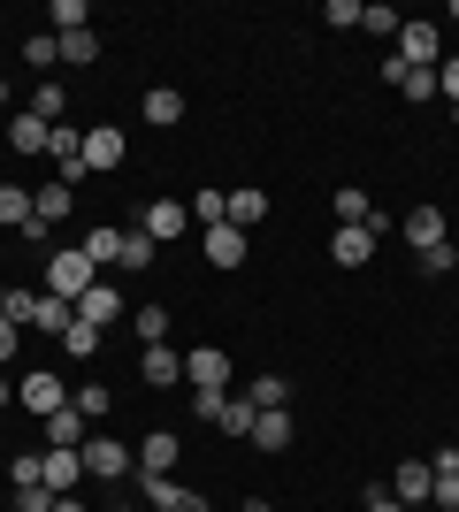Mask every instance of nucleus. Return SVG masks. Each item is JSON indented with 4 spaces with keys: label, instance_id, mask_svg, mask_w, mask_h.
Masks as SVG:
<instances>
[{
    "label": "nucleus",
    "instance_id": "35",
    "mask_svg": "<svg viewBox=\"0 0 459 512\" xmlns=\"http://www.w3.org/2000/svg\"><path fill=\"white\" fill-rule=\"evenodd\" d=\"M222 436H253V406H245V398H222Z\"/></svg>",
    "mask_w": 459,
    "mask_h": 512
},
{
    "label": "nucleus",
    "instance_id": "5",
    "mask_svg": "<svg viewBox=\"0 0 459 512\" xmlns=\"http://www.w3.org/2000/svg\"><path fill=\"white\" fill-rule=\"evenodd\" d=\"M16 406H31V413L46 421V413H62V406H69V383L39 367V375H23V383H16Z\"/></svg>",
    "mask_w": 459,
    "mask_h": 512
},
{
    "label": "nucleus",
    "instance_id": "30",
    "mask_svg": "<svg viewBox=\"0 0 459 512\" xmlns=\"http://www.w3.org/2000/svg\"><path fill=\"white\" fill-rule=\"evenodd\" d=\"M0 222H8V230L31 222V192H23V184H0Z\"/></svg>",
    "mask_w": 459,
    "mask_h": 512
},
{
    "label": "nucleus",
    "instance_id": "13",
    "mask_svg": "<svg viewBox=\"0 0 459 512\" xmlns=\"http://www.w3.org/2000/svg\"><path fill=\"white\" fill-rule=\"evenodd\" d=\"M406 245H414V253H429V245H452L444 214H437V207H414V214H406Z\"/></svg>",
    "mask_w": 459,
    "mask_h": 512
},
{
    "label": "nucleus",
    "instance_id": "26",
    "mask_svg": "<svg viewBox=\"0 0 459 512\" xmlns=\"http://www.w3.org/2000/svg\"><path fill=\"white\" fill-rule=\"evenodd\" d=\"M131 329H138V344H169V306H138Z\"/></svg>",
    "mask_w": 459,
    "mask_h": 512
},
{
    "label": "nucleus",
    "instance_id": "8",
    "mask_svg": "<svg viewBox=\"0 0 459 512\" xmlns=\"http://www.w3.org/2000/svg\"><path fill=\"white\" fill-rule=\"evenodd\" d=\"M123 153H131V146H123V130H115V123L85 130V169H92V176H108V169H123Z\"/></svg>",
    "mask_w": 459,
    "mask_h": 512
},
{
    "label": "nucleus",
    "instance_id": "40",
    "mask_svg": "<svg viewBox=\"0 0 459 512\" xmlns=\"http://www.w3.org/2000/svg\"><path fill=\"white\" fill-rule=\"evenodd\" d=\"M459 268V245H429V253H421V276H452Z\"/></svg>",
    "mask_w": 459,
    "mask_h": 512
},
{
    "label": "nucleus",
    "instance_id": "31",
    "mask_svg": "<svg viewBox=\"0 0 459 512\" xmlns=\"http://www.w3.org/2000/svg\"><path fill=\"white\" fill-rule=\"evenodd\" d=\"M16 490H46V451H16Z\"/></svg>",
    "mask_w": 459,
    "mask_h": 512
},
{
    "label": "nucleus",
    "instance_id": "47",
    "mask_svg": "<svg viewBox=\"0 0 459 512\" xmlns=\"http://www.w3.org/2000/svg\"><path fill=\"white\" fill-rule=\"evenodd\" d=\"M16 512H54V490H16Z\"/></svg>",
    "mask_w": 459,
    "mask_h": 512
},
{
    "label": "nucleus",
    "instance_id": "42",
    "mask_svg": "<svg viewBox=\"0 0 459 512\" xmlns=\"http://www.w3.org/2000/svg\"><path fill=\"white\" fill-rule=\"evenodd\" d=\"M398 23H406L398 8H360V31H391V39H398Z\"/></svg>",
    "mask_w": 459,
    "mask_h": 512
},
{
    "label": "nucleus",
    "instance_id": "43",
    "mask_svg": "<svg viewBox=\"0 0 459 512\" xmlns=\"http://www.w3.org/2000/svg\"><path fill=\"white\" fill-rule=\"evenodd\" d=\"M437 92L459 107V54H444V62H437Z\"/></svg>",
    "mask_w": 459,
    "mask_h": 512
},
{
    "label": "nucleus",
    "instance_id": "6",
    "mask_svg": "<svg viewBox=\"0 0 459 512\" xmlns=\"http://www.w3.org/2000/svg\"><path fill=\"white\" fill-rule=\"evenodd\" d=\"M138 230H146L153 245H176V237L192 230V207H176V199H153V207L138 214Z\"/></svg>",
    "mask_w": 459,
    "mask_h": 512
},
{
    "label": "nucleus",
    "instance_id": "16",
    "mask_svg": "<svg viewBox=\"0 0 459 512\" xmlns=\"http://www.w3.org/2000/svg\"><path fill=\"white\" fill-rule=\"evenodd\" d=\"M146 123L153 130H176V123H184V92H176V85H153L146 92Z\"/></svg>",
    "mask_w": 459,
    "mask_h": 512
},
{
    "label": "nucleus",
    "instance_id": "36",
    "mask_svg": "<svg viewBox=\"0 0 459 512\" xmlns=\"http://www.w3.org/2000/svg\"><path fill=\"white\" fill-rule=\"evenodd\" d=\"M398 92H406V100H437V69H406V77H398Z\"/></svg>",
    "mask_w": 459,
    "mask_h": 512
},
{
    "label": "nucleus",
    "instance_id": "20",
    "mask_svg": "<svg viewBox=\"0 0 459 512\" xmlns=\"http://www.w3.org/2000/svg\"><path fill=\"white\" fill-rule=\"evenodd\" d=\"M207 260H215V268H245V230H230V222L207 230Z\"/></svg>",
    "mask_w": 459,
    "mask_h": 512
},
{
    "label": "nucleus",
    "instance_id": "27",
    "mask_svg": "<svg viewBox=\"0 0 459 512\" xmlns=\"http://www.w3.org/2000/svg\"><path fill=\"white\" fill-rule=\"evenodd\" d=\"M153 260H161V245H153L146 230H123V260H115V268H153Z\"/></svg>",
    "mask_w": 459,
    "mask_h": 512
},
{
    "label": "nucleus",
    "instance_id": "2",
    "mask_svg": "<svg viewBox=\"0 0 459 512\" xmlns=\"http://www.w3.org/2000/svg\"><path fill=\"white\" fill-rule=\"evenodd\" d=\"M77 459H85L92 482H123V474L138 467V451H131V444H115V436H85V444H77Z\"/></svg>",
    "mask_w": 459,
    "mask_h": 512
},
{
    "label": "nucleus",
    "instance_id": "11",
    "mask_svg": "<svg viewBox=\"0 0 459 512\" xmlns=\"http://www.w3.org/2000/svg\"><path fill=\"white\" fill-rule=\"evenodd\" d=\"M92 436V421L77 406H62V413H46V451H77Z\"/></svg>",
    "mask_w": 459,
    "mask_h": 512
},
{
    "label": "nucleus",
    "instance_id": "10",
    "mask_svg": "<svg viewBox=\"0 0 459 512\" xmlns=\"http://www.w3.org/2000/svg\"><path fill=\"white\" fill-rule=\"evenodd\" d=\"M138 375H146L153 390H176V383H184V352H176V344H146Z\"/></svg>",
    "mask_w": 459,
    "mask_h": 512
},
{
    "label": "nucleus",
    "instance_id": "15",
    "mask_svg": "<svg viewBox=\"0 0 459 512\" xmlns=\"http://www.w3.org/2000/svg\"><path fill=\"white\" fill-rule=\"evenodd\" d=\"M253 222H268V192L261 184H238L230 192V230H253Z\"/></svg>",
    "mask_w": 459,
    "mask_h": 512
},
{
    "label": "nucleus",
    "instance_id": "32",
    "mask_svg": "<svg viewBox=\"0 0 459 512\" xmlns=\"http://www.w3.org/2000/svg\"><path fill=\"white\" fill-rule=\"evenodd\" d=\"M329 207H337V222H368V214H375V199L360 192V184H345V192L329 199Z\"/></svg>",
    "mask_w": 459,
    "mask_h": 512
},
{
    "label": "nucleus",
    "instance_id": "23",
    "mask_svg": "<svg viewBox=\"0 0 459 512\" xmlns=\"http://www.w3.org/2000/svg\"><path fill=\"white\" fill-rule=\"evenodd\" d=\"M8 153H46V123L39 115H16V123H8Z\"/></svg>",
    "mask_w": 459,
    "mask_h": 512
},
{
    "label": "nucleus",
    "instance_id": "33",
    "mask_svg": "<svg viewBox=\"0 0 459 512\" xmlns=\"http://www.w3.org/2000/svg\"><path fill=\"white\" fill-rule=\"evenodd\" d=\"M69 406L85 413V421H108V383H85V390H69Z\"/></svg>",
    "mask_w": 459,
    "mask_h": 512
},
{
    "label": "nucleus",
    "instance_id": "18",
    "mask_svg": "<svg viewBox=\"0 0 459 512\" xmlns=\"http://www.w3.org/2000/svg\"><path fill=\"white\" fill-rule=\"evenodd\" d=\"M245 406H253V413L291 406V383H284V375H253V383H245Z\"/></svg>",
    "mask_w": 459,
    "mask_h": 512
},
{
    "label": "nucleus",
    "instance_id": "24",
    "mask_svg": "<svg viewBox=\"0 0 459 512\" xmlns=\"http://www.w3.org/2000/svg\"><path fill=\"white\" fill-rule=\"evenodd\" d=\"M192 222L199 230H222L230 222V192H192Z\"/></svg>",
    "mask_w": 459,
    "mask_h": 512
},
{
    "label": "nucleus",
    "instance_id": "3",
    "mask_svg": "<svg viewBox=\"0 0 459 512\" xmlns=\"http://www.w3.org/2000/svg\"><path fill=\"white\" fill-rule=\"evenodd\" d=\"M398 62H406V69H437L444 62V31H437V23H398Z\"/></svg>",
    "mask_w": 459,
    "mask_h": 512
},
{
    "label": "nucleus",
    "instance_id": "7",
    "mask_svg": "<svg viewBox=\"0 0 459 512\" xmlns=\"http://www.w3.org/2000/svg\"><path fill=\"white\" fill-rule=\"evenodd\" d=\"M184 383H192V390H222V383H230V352H215V344L184 352Z\"/></svg>",
    "mask_w": 459,
    "mask_h": 512
},
{
    "label": "nucleus",
    "instance_id": "46",
    "mask_svg": "<svg viewBox=\"0 0 459 512\" xmlns=\"http://www.w3.org/2000/svg\"><path fill=\"white\" fill-rule=\"evenodd\" d=\"M429 474H437V467H429ZM429 497H437V505H452V512H459V474H437V490H429Z\"/></svg>",
    "mask_w": 459,
    "mask_h": 512
},
{
    "label": "nucleus",
    "instance_id": "12",
    "mask_svg": "<svg viewBox=\"0 0 459 512\" xmlns=\"http://www.w3.org/2000/svg\"><path fill=\"white\" fill-rule=\"evenodd\" d=\"M115 314H123V299H115V283L100 276V283H92V291H85V299H77V321H85V329H108Z\"/></svg>",
    "mask_w": 459,
    "mask_h": 512
},
{
    "label": "nucleus",
    "instance_id": "19",
    "mask_svg": "<svg viewBox=\"0 0 459 512\" xmlns=\"http://www.w3.org/2000/svg\"><path fill=\"white\" fill-rule=\"evenodd\" d=\"M85 260H92V268L123 260V230H115V222H92V230H85Z\"/></svg>",
    "mask_w": 459,
    "mask_h": 512
},
{
    "label": "nucleus",
    "instance_id": "29",
    "mask_svg": "<svg viewBox=\"0 0 459 512\" xmlns=\"http://www.w3.org/2000/svg\"><path fill=\"white\" fill-rule=\"evenodd\" d=\"M23 115H39V123H69L62 115V85H31V107Z\"/></svg>",
    "mask_w": 459,
    "mask_h": 512
},
{
    "label": "nucleus",
    "instance_id": "49",
    "mask_svg": "<svg viewBox=\"0 0 459 512\" xmlns=\"http://www.w3.org/2000/svg\"><path fill=\"white\" fill-rule=\"evenodd\" d=\"M429 467H437V474H459V451H452V444H444V451H429Z\"/></svg>",
    "mask_w": 459,
    "mask_h": 512
},
{
    "label": "nucleus",
    "instance_id": "28",
    "mask_svg": "<svg viewBox=\"0 0 459 512\" xmlns=\"http://www.w3.org/2000/svg\"><path fill=\"white\" fill-rule=\"evenodd\" d=\"M69 321H77V306H69V299H46V291H39V321H31V329H54V337H69Z\"/></svg>",
    "mask_w": 459,
    "mask_h": 512
},
{
    "label": "nucleus",
    "instance_id": "52",
    "mask_svg": "<svg viewBox=\"0 0 459 512\" xmlns=\"http://www.w3.org/2000/svg\"><path fill=\"white\" fill-rule=\"evenodd\" d=\"M8 406H16V383H8V375H0V413H8Z\"/></svg>",
    "mask_w": 459,
    "mask_h": 512
},
{
    "label": "nucleus",
    "instance_id": "41",
    "mask_svg": "<svg viewBox=\"0 0 459 512\" xmlns=\"http://www.w3.org/2000/svg\"><path fill=\"white\" fill-rule=\"evenodd\" d=\"M322 23H337V31H360V0H329Z\"/></svg>",
    "mask_w": 459,
    "mask_h": 512
},
{
    "label": "nucleus",
    "instance_id": "44",
    "mask_svg": "<svg viewBox=\"0 0 459 512\" xmlns=\"http://www.w3.org/2000/svg\"><path fill=\"white\" fill-rule=\"evenodd\" d=\"M192 413L215 428V421H222V390H192Z\"/></svg>",
    "mask_w": 459,
    "mask_h": 512
},
{
    "label": "nucleus",
    "instance_id": "22",
    "mask_svg": "<svg viewBox=\"0 0 459 512\" xmlns=\"http://www.w3.org/2000/svg\"><path fill=\"white\" fill-rule=\"evenodd\" d=\"M31 214H39V222H62V214H77L69 184H39V192H31Z\"/></svg>",
    "mask_w": 459,
    "mask_h": 512
},
{
    "label": "nucleus",
    "instance_id": "37",
    "mask_svg": "<svg viewBox=\"0 0 459 512\" xmlns=\"http://www.w3.org/2000/svg\"><path fill=\"white\" fill-rule=\"evenodd\" d=\"M54 46H62V62H77V69L100 54V39H92V31H69V39H54Z\"/></svg>",
    "mask_w": 459,
    "mask_h": 512
},
{
    "label": "nucleus",
    "instance_id": "53",
    "mask_svg": "<svg viewBox=\"0 0 459 512\" xmlns=\"http://www.w3.org/2000/svg\"><path fill=\"white\" fill-rule=\"evenodd\" d=\"M238 512H276V505H268V497H245V505Z\"/></svg>",
    "mask_w": 459,
    "mask_h": 512
},
{
    "label": "nucleus",
    "instance_id": "50",
    "mask_svg": "<svg viewBox=\"0 0 459 512\" xmlns=\"http://www.w3.org/2000/svg\"><path fill=\"white\" fill-rule=\"evenodd\" d=\"M368 512H406V505H398L391 490H368Z\"/></svg>",
    "mask_w": 459,
    "mask_h": 512
},
{
    "label": "nucleus",
    "instance_id": "14",
    "mask_svg": "<svg viewBox=\"0 0 459 512\" xmlns=\"http://www.w3.org/2000/svg\"><path fill=\"white\" fill-rule=\"evenodd\" d=\"M176 451H184V444H176L169 428H153L146 444H138V474H169V467H176Z\"/></svg>",
    "mask_w": 459,
    "mask_h": 512
},
{
    "label": "nucleus",
    "instance_id": "34",
    "mask_svg": "<svg viewBox=\"0 0 459 512\" xmlns=\"http://www.w3.org/2000/svg\"><path fill=\"white\" fill-rule=\"evenodd\" d=\"M0 314L16 321V329H31V321H39V299H31V291H0Z\"/></svg>",
    "mask_w": 459,
    "mask_h": 512
},
{
    "label": "nucleus",
    "instance_id": "54",
    "mask_svg": "<svg viewBox=\"0 0 459 512\" xmlns=\"http://www.w3.org/2000/svg\"><path fill=\"white\" fill-rule=\"evenodd\" d=\"M452 130H459V107H452Z\"/></svg>",
    "mask_w": 459,
    "mask_h": 512
},
{
    "label": "nucleus",
    "instance_id": "39",
    "mask_svg": "<svg viewBox=\"0 0 459 512\" xmlns=\"http://www.w3.org/2000/svg\"><path fill=\"white\" fill-rule=\"evenodd\" d=\"M23 62H31V69H54V62H62V46H54V31H39V39L23 46Z\"/></svg>",
    "mask_w": 459,
    "mask_h": 512
},
{
    "label": "nucleus",
    "instance_id": "21",
    "mask_svg": "<svg viewBox=\"0 0 459 512\" xmlns=\"http://www.w3.org/2000/svg\"><path fill=\"white\" fill-rule=\"evenodd\" d=\"M253 444H261V451H284V444H291V406L253 413Z\"/></svg>",
    "mask_w": 459,
    "mask_h": 512
},
{
    "label": "nucleus",
    "instance_id": "45",
    "mask_svg": "<svg viewBox=\"0 0 459 512\" xmlns=\"http://www.w3.org/2000/svg\"><path fill=\"white\" fill-rule=\"evenodd\" d=\"M161 512H215V505H207L199 490H169V505H161Z\"/></svg>",
    "mask_w": 459,
    "mask_h": 512
},
{
    "label": "nucleus",
    "instance_id": "51",
    "mask_svg": "<svg viewBox=\"0 0 459 512\" xmlns=\"http://www.w3.org/2000/svg\"><path fill=\"white\" fill-rule=\"evenodd\" d=\"M54 512H92V505H85L77 490H69V497H54Z\"/></svg>",
    "mask_w": 459,
    "mask_h": 512
},
{
    "label": "nucleus",
    "instance_id": "55",
    "mask_svg": "<svg viewBox=\"0 0 459 512\" xmlns=\"http://www.w3.org/2000/svg\"><path fill=\"white\" fill-rule=\"evenodd\" d=\"M0 92H8V85H0Z\"/></svg>",
    "mask_w": 459,
    "mask_h": 512
},
{
    "label": "nucleus",
    "instance_id": "25",
    "mask_svg": "<svg viewBox=\"0 0 459 512\" xmlns=\"http://www.w3.org/2000/svg\"><path fill=\"white\" fill-rule=\"evenodd\" d=\"M46 16H54V39H69V31H92V8H85V0H54Z\"/></svg>",
    "mask_w": 459,
    "mask_h": 512
},
{
    "label": "nucleus",
    "instance_id": "17",
    "mask_svg": "<svg viewBox=\"0 0 459 512\" xmlns=\"http://www.w3.org/2000/svg\"><path fill=\"white\" fill-rule=\"evenodd\" d=\"M77 482H85V459H77V451H46V490L69 497Z\"/></svg>",
    "mask_w": 459,
    "mask_h": 512
},
{
    "label": "nucleus",
    "instance_id": "4",
    "mask_svg": "<svg viewBox=\"0 0 459 512\" xmlns=\"http://www.w3.org/2000/svg\"><path fill=\"white\" fill-rule=\"evenodd\" d=\"M375 245H383V237H375L368 222H337V237H329V260H337V268H368Z\"/></svg>",
    "mask_w": 459,
    "mask_h": 512
},
{
    "label": "nucleus",
    "instance_id": "1",
    "mask_svg": "<svg viewBox=\"0 0 459 512\" xmlns=\"http://www.w3.org/2000/svg\"><path fill=\"white\" fill-rule=\"evenodd\" d=\"M92 283H100V268L85 260V245H62V253L46 260V299H69V306H77Z\"/></svg>",
    "mask_w": 459,
    "mask_h": 512
},
{
    "label": "nucleus",
    "instance_id": "48",
    "mask_svg": "<svg viewBox=\"0 0 459 512\" xmlns=\"http://www.w3.org/2000/svg\"><path fill=\"white\" fill-rule=\"evenodd\" d=\"M16 337H23V329H16L8 314H0V360H16Z\"/></svg>",
    "mask_w": 459,
    "mask_h": 512
},
{
    "label": "nucleus",
    "instance_id": "38",
    "mask_svg": "<svg viewBox=\"0 0 459 512\" xmlns=\"http://www.w3.org/2000/svg\"><path fill=\"white\" fill-rule=\"evenodd\" d=\"M69 360H92V352H100V329H85V321H69Z\"/></svg>",
    "mask_w": 459,
    "mask_h": 512
},
{
    "label": "nucleus",
    "instance_id": "9",
    "mask_svg": "<svg viewBox=\"0 0 459 512\" xmlns=\"http://www.w3.org/2000/svg\"><path fill=\"white\" fill-rule=\"evenodd\" d=\"M429 490H437V474H429V459H406V467L391 474V497H398L406 512H414V505H429Z\"/></svg>",
    "mask_w": 459,
    "mask_h": 512
}]
</instances>
